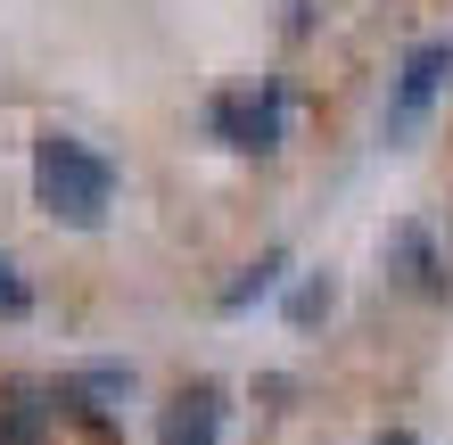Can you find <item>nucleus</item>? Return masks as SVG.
Instances as JSON below:
<instances>
[{"label":"nucleus","mask_w":453,"mask_h":445,"mask_svg":"<svg viewBox=\"0 0 453 445\" xmlns=\"http://www.w3.org/2000/svg\"><path fill=\"white\" fill-rule=\"evenodd\" d=\"M34 198L66 231H99L108 223V198H116V165L83 133H42L34 141Z\"/></svg>","instance_id":"f257e3e1"},{"label":"nucleus","mask_w":453,"mask_h":445,"mask_svg":"<svg viewBox=\"0 0 453 445\" xmlns=\"http://www.w3.org/2000/svg\"><path fill=\"white\" fill-rule=\"evenodd\" d=\"M206 133L239 157H273L288 133V83H256V91H215L206 99Z\"/></svg>","instance_id":"f03ea898"},{"label":"nucleus","mask_w":453,"mask_h":445,"mask_svg":"<svg viewBox=\"0 0 453 445\" xmlns=\"http://www.w3.org/2000/svg\"><path fill=\"white\" fill-rule=\"evenodd\" d=\"M445 74H453V42L437 34V42H420V50H404V66H395V91H388V116H380V133L388 141H412V124L429 116V99L445 91Z\"/></svg>","instance_id":"7ed1b4c3"},{"label":"nucleus","mask_w":453,"mask_h":445,"mask_svg":"<svg viewBox=\"0 0 453 445\" xmlns=\"http://www.w3.org/2000/svg\"><path fill=\"white\" fill-rule=\"evenodd\" d=\"M223 387L215 380H198V387H181V396L157 412V445H223Z\"/></svg>","instance_id":"20e7f679"},{"label":"nucleus","mask_w":453,"mask_h":445,"mask_svg":"<svg viewBox=\"0 0 453 445\" xmlns=\"http://www.w3.org/2000/svg\"><path fill=\"white\" fill-rule=\"evenodd\" d=\"M388 265L404 272L412 289H429V297H445V289H453V280H445V265H437V248H429V231H420V223H395V231H388Z\"/></svg>","instance_id":"39448f33"},{"label":"nucleus","mask_w":453,"mask_h":445,"mask_svg":"<svg viewBox=\"0 0 453 445\" xmlns=\"http://www.w3.org/2000/svg\"><path fill=\"white\" fill-rule=\"evenodd\" d=\"M280 272H288V256H280V248H264L256 265H248V272H239L231 289H223V313H248L256 297H273V280H280Z\"/></svg>","instance_id":"423d86ee"},{"label":"nucleus","mask_w":453,"mask_h":445,"mask_svg":"<svg viewBox=\"0 0 453 445\" xmlns=\"http://www.w3.org/2000/svg\"><path fill=\"white\" fill-rule=\"evenodd\" d=\"M330 305H338V280H330V272H313V280H305V289H297V297H288V322H297V330H313V322H322V313H330Z\"/></svg>","instance_id":"0eeeda50"},{"label":"nucleus","mask_w":453,"mask_h":445,"mask_svg":"<svg viewBox=\"0 0 453 445\" xmlns=\"http://www.w3.org/2000/svg\"><path fill=\"white\" fill-rule=\"evenodd\" d=\"M25 313H34V289H25V280H17V265L0 256V322H25Z\"/></svg>","instance_id":"6e6552de"},{"label":"nucleus","mask_w":453,"mask_h":445,"mask_svg":"<svg viewBox=\"0 0 453 445\" xmlns=\"http://www.w3.org/2000/svg\"><path fill=\"white\" fill-rule=\"evenodd\" d=\"M371 445H420L412 429H380V437H371Z\"/></svg>","instance_id":"1a4fd4ad"}]
</instances>
